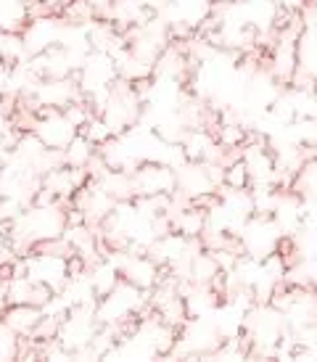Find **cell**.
<instances>
[{
  "label": "cell",
  "mask_w": 317,
  "mask_h": 362,
  "mask_svg": "<svg viewBox=\"0 0 317 362\" xmlns=\"http://www.w3.org/2000/svg\"><path fill=\"white\" fill-rule=\"evenodd\" d=\"M79 132H82V135H85V138H88V141L93 143V146H98V148L106 141H111V138H114V132L109 130V124L100 119L98 114H96V117H93V119H90L88 124H85V127H82Z\"/></svg>",
  "instance_id": "9a60e30c"
},
{
  "label": "cell",
  "mask_w": 317,
  "mask_h": 362,
  "mask_svg": "<svg viewBox=\"0 0 317 362\" xmlns=\"http://www.w3.org/2000/svg\"><path fill=\"white\" fill-rule=\"evenodd\" d=\"M280 238H283V230L277 228L275 217H270V214H251L248 222L243 225V230H241L243 254L257 257V259L275 254Z\"/></svg>",
  "instance_id": "3957f363"
},
{
  "label": "cell",
  "mask_w": 317,
  "mask_h": 362,
  "mask_svg": "<svg viewBox=\"0 0 317 362\" xmlns=\"http://www.w3.org/2000/svg\"><path fill=\"white\" fill-rule=\"evenodd\" d=\"M0 61H3L6 66H19V64H27V61H30V53H27V45H24L21 32L0 30Z\"/></svg>",
  "instance_id": "8fae6325"
},
{
  "label": "cell",
  "mask_w": 317,
  "mask_h": 362,
  "mask_svg": "<svg viewBox=\"0 0 317 362\" xmlns=\"http://www.w3.org/2000/svg\"><path fill=\"white\" fill-rule=\"evenodd\" d=\"M64 24H67V21L61 19V16H56V13L27 21V27L21 30V37H24V45H27L30 59L59 45L61 32H64Z\"/></svg>",
  "instance_id": "8992f818"
},
{
  "label": "cell",
  "mask_w": 317,
  "mask_h": 362,
  "mask_svg": "<svg viewBox=\"0 0 317 362\" xmlns=\"http://www.w3.org/2000/svg\"><path fill=\"white\" fill-rule=\"evenodd\" d=\"M6 299L8 304H35V307H42L53 299V291L42 283L32 281L30 275H21V278H11L6 283Z\"/></svg>",
  "instance_id": "ba28073f"
},
{
  "label": "cell",
  "mask_w": 317,
  "mask_h": 362,
  "mask_svg": "<svg viewBox=\"0 0 317 362\" xmlns=\"http://www.w3.org/2000/svg\"><path fill=\"white\" fill-rule=\"evenodd\" d=\"M149 307V291H143L138 286L127 281H119V286L111 293L100 296L96 304V317L100 325H122L129 317H138Z\"/></svg>",
  "instance_id": "6da1fadb"
},
{
  "label": "cell",
  "mask_w": 317,
  "mask_h": 362,
  "mask_svg": "<svg viewBox=\"0 0 317 362\" xmlns=\"http://www.w3.org/2000/svg\"><path fill=\"white\" fill-rule=\"evenodd\" d=\"M88 278H90V286H93L96 296L100 299V296H106V293H111L117 288L119 281H122V272H119L117 264H111V262L103 257V259L96 262L88 270Z\"/></svg>",
  "instance_id": "30bf717a"
},
{
  "label": "cell",
  "mask_w": 317,
  "mask_h": 362,
  "mask_svg": "<svg viewBox=\"0 0 317 362\" xmlns=\"http://www.w3.org/2000/svg\"><path fill=\"white\" fill-rule=\"evenodd\" d=\"M32 132L48 146L50 151H64L79 135V130L71 124V119L61 109H40Z\"/></svg>",
  "instance_id": "5b68a950"
},
{
  "label": "cell",
  "mask_w": 317,
  "mask_h": 362,
  "mask_svg": "<svg viewBox=\"0 0 317 362\" xmlns=\"http://www.w3.org/2000/svg\"><path fill=\"white\" fill-rule=\"evenodd\" d=\"M21 336L0 320V360H19Z\"/></svg>",
  "instance_id": "5bb4252c"
},
{
  "label": "cell",
  "mask_w": 317,
  "mask_h": 362,
  "mask_svg": "<svg viewBox=\"0 0 317 362\" xmlns=\"http://www.w3.org/2000/svg\"><path fill=\"white\" fill-rule=\"evenodd\" d=\"M225 188H233V191H248L251 188V175H248L243 159L225 164Z\"/></svg>",
  "instance_id": "4fadbf2b"
},
{
  "label": "cell",
  "mask_w": 317,
  "mask_h": 362,
  "mask_svg": "<svg viewBox=\"0 0 317 362\" xmlns=\"http://www.w3.org/2000/svg\"><path fill=\"white\" fill-rule=\"evenodd\" d=\"M135 196H172L178 191V170L161 161H143L132 172Z\"/></svg>",
  "instance_id": "277c9868"
},
{
  "label": "cell",
  "mask_w": 317,
  "mask_h": 362,
  "mask_svg": "<svg viewBox=\"0 0 317 362\" xmlns=\"http://www.w3.org/2000/svg\"><path fill=\"white\" fill-rule=\"evenodd\" d=\"M119 272H122V281L132 283V286H138L143 291H151L164 270H161V264H156V262L151 259L149 254H132L127 249V257L122 262Z\"/></svg>",
  "instance_id": "52a82bcc"
},
{
  "label": "cell",
  "mask_w": 317,
  "mask_h": 362,
  "mask_svg": "<svg viewBox=\"0 0 317 362\" xmlns=\"http://www.w3.org/2000/svg\"><path fill=\"white\" fill-rule=\"evenodd\" d=\"M90 6H93V8L98 11V16L100 19H103V13H106V11L111 8V3H114V0H88Z\"/></svg>",
  "instance_id": "e0dca14e"
},
{
  "label": "cell",
  "mask_w": 317,
  "mask_h": 362,
  "mask_svg": "<svg viewBox=\"0 0 317 362\" xmlns=\"http://www.w3.org/2000/svg\"><path fill=\"white\" fill-rule=\"evenodd\" d=\"M11 127V114H8V106H6V98L0 95V138L8 132Z\"/></svg>",
  "instance_id": "2e32d148"
},
{
  "label": "cell",
  "mask_w": 317,
  "mask_h": 362,
  "mask_svg": "<svg viewBox=\"0 0 317 362\" xmlns=\"http://www.w3.org/2000/svg\"><path fill=\"white\" fill-rule=\"evenodd\" d=\"M61 153H64V164H67V167L85 170L90 161H93V156L98 153V146H93V143H90L88 138L79 132L77 138H74V141H71Z\"/></svg>",
  "instance_id": "7c38bea8"
},
{
  "label": "cell",
  "mask_w": 317,
  "mask_h": 362,
  "mask_svg": "<svg viewBox=\"0 0 317 362\" xmlns=\"http://www.w3.org/2000/svg\"><path fill=\"white\" fill-rule=\"evenodd\" d=\"M67 259L69 257H61V254H53V252H40V249H32L30 254H24L27 275H30L32 281L48 286L53 293H61L71 281Z\"/></svg>",
  "instance_id": "7a4b0ae2"
},
{
  "label": "cell",
  "mask_w": 317,
  "mask_h": 362,
  "mask_svg": "<svg viewBox=\"0 0 317 362\" xmlns=\"http://www.w3.org/2000/svg\"><path fill=\"white\" fill-rule=\"evenodd\" d=\"M45 310L42 307H35V304H8L6 310L0 312V320L8 325L11 331H16L24 339V336H32L38 322L42 320Z\"/></svg>",
  "instance_id": "9c48e42d"
}]
</instances>
